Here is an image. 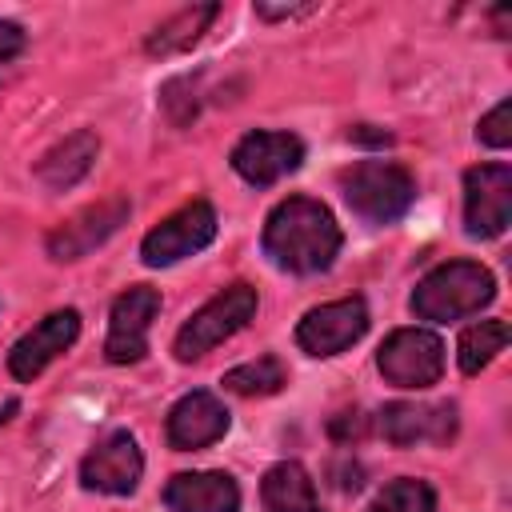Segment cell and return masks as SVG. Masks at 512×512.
Returning a JSON list of instances; mask_svg holds the SVG:
<instances>
[{
  "label": "cell",
  "mask_w": 512,
  "mask_h": 512,
  "mask_svg": "<svg viewBox=\"0 0 512 512\" xmlns=\"http://www.w3.org/2000/svg\"><path fill=\"white\" fill-rule=\"evenodd\" d=\"M340 252V224L312 196H288L268 212L264 256L284 272H324Z\"/></svg>",
  "instance_id": "obj_1"
},
{
  "label": "cell",
  "mask_w": 512,
  "mask_h": 512,
  "mask_svg": "<svg viewBox=\"0 0 512 512\" xmlns=\"http://www.w3.org/2000/svg\"><path fill=\"white\" fill-rule=\"evenodd\" d=\"M492 296H496V280H492V272L484 264H476V260H448V264L432 268L416 284L412 312L420 320L448 324V320L480 312L484 304H492Z\"/></svg>",
  "instance_id": "obj_2"
},
{
  "label": "cell",
  "mask_w": 512,
  "mask_h": 512,
  "mask_svg": "<svg viewBox=\"0 0 512 512\" xmlns=\"http://www.w3.org/2000/svg\"><path fill=\"white\" fill-rule=\"evenodd\" d=\"M340 188H344L348 208L368 224H392L416 200L412 176L392 160H360L356 168L340 176Z\"/></svg>",
  "instance_id": "obj_3"
},
{
  "label": "cell",
  "mask_w": 512,
  "mask_h": 512,
  "mask_svg": "<svg viewBox=\"0 0 512 512\" xmlns=\"http://www.w3.org/2000/svg\"><path fill=\"white\" fill-rule=\"evenodd\" d=\"M256 288L252 284H228L224 292H216L200 312H192V320L176 332V360H200L204 352H212L216 344H224L228 336H236L252 316H256Z\"/></svg>",
  "instance_id": "obj_4"
},
{
  "label": "cell",
  "mask_w": 512,
  "mask_h": 512,
  "mask_svg": "<svg viewBox=\"0 0 512 512\" xmlns=\"http://www.w3.org/2000/svg\"><path fill=\"white\" fill-rule=\"evenodd\" d=\"M376 368L396 388H428L444 372V344L428 328H396L380 344Z\"/></svg>",
  "instance_id": "obj_5"
},
{
  "label": "cell",
  "mask_w": 512,
  "mask_h": 512,
  "mask_svg": "<svg viewBox=\"0 0 512 512\" xmlns=\"http://www.w3.org/2000/svg\"><path fill=\"white\" fill-rule=\"evenodd\" d=\"M216 236V212L208 200H192L184 204L180 212H172L168 220H160L144 244H140V256L148 268H164V264H176L200 248H208Z\"/></svg>",
  "instance_id": "obj_6"
},
{
  "label": "cell",
  "mask_w": 512,
  "mask_h": 512,
  "mask_svg": "<svg viewBox=\"0 0 512 512\" xmlns=\"http://www.w3.org/2000/svg\"><path fill=\"white\" fill-rule=\"evenodd\" d=\"M512 220V168L480 164L464 172V224L472 236H500Z\"/></svg>",
  "instance_id": "obj_7"
},
{
  "label": "cell",
  "mask_w": 512,
  "mask_h": 512,
  "mask_svg": "<svg viewBox=\"0 0 512 512\" xmlns=\"http://www.w3.org/2000/svg\"><path fill=\"white\" fill-rule=\"evenodd\" d=\"M364 332H368V304L360 296H348L304 312V320L296 324V344L308 356H336L352 348Z\"/></svg>",
  "instance_id": "obj_8"
},
{
  "label": "cell",
  "mask_w": 512,
  "mask_h": 512,
  "mask_svg": "<svg viewBox=\"0 0 512 512\" xmlns=\"http://www.w3.org/2000/svg\"><path fill=\"white\" fill-rule=\"evenodd\" d=\"M128 212H132V204H128L124 192H112V196L88 204L84 212H76V216L64 220L60 228H52V236H48V256H52V260H80V256H88L92 248H100V244L128 220Z\"/></svg>",
  "instance_id": "obj_9"
},
{
  "label": "cell",
  "mask_w": 512,
  "mask_h": 512,
  "mask_svg": "<svg viewBox=\"0 0 512 512\" xmlns=\"http://www.w3.org/2000/svg\"><path fill=\"white\" fill-rule=\"evenodd\" d=\"M156 312H160V292L148 284H136L124 296H116L112 316H108L104 356L112 364H136L148 352V328H152Z\"/></svg>",
  "instance_id": "obj_10"
},
{
  "label": "cell",
  "mask_w": 512,
  "mask_h": 512,
  "mask_svg": "<svg viewBox=\"0 0 512 512\" xmlns=\"http://www.w3.org/2000/svg\"><path fill=\"white\" fill-rule=\"evenodd\" d=\"M300 160H304V144L292 132H248L232 148V168L256 188L284 180L288 172L300 168Z\"/></svg>",
  "instance_id": "obj_11"
},
{
  "label": "cell",
  "mask_w": 512,
  "mask_h": 512,
  "mask_svg": "<svg viewBox=\"0 0 512 512\" xmlns=\"http://www.w3.org/2000/svg\"><path fill=\"white\" fill-rule=\"evenodd\" d=\"M380 432L396 448L412 444H448L456 436V404H424V400H396L380 412Z\"/></svg>",
  "instance_id": "obj_12"
},
{
  "label": "cell",
  "mask_w": 512,
  "mask_h": 512,
  "mask_svg": "<svg viewBox=\"0 0 512 512\" xmlns=\"http://www.w3.org/2000/svg\"><path fill=\"white\" fill-rule=\"evenodd\" d=\"M144 472V456L140 444L132 440V432H112L104 436L80 464V480L92 492H108V496H128L136 492Z\"/></svg>",
  "instance_id": "obj_13"
},
{
  "label": "cell",
  "mask_w": 512,
  "mask_h": 512,
  "mask_svg": "<svg viewBox=\"0 0 512 512\" xmlns=\"http://www.w3.org/2000/svg\"><path fill=\"white\" fill-rule=\"evenodd\" d=\"M76 336H80V316H76L72 308L44 316L32 332H24V336L12 344V352H8L12 376H16V380H36L64 348L76 344Z\"/></svg>",
  "instance_id": "obj_14"
},
{
  "label": "cell",
  "mask_w": 512,
  "mask_h": 512,
  "mask_svg": "<svg viewBox=\"0 0 512 512\" xmlns=\"http://www.w3.org/2000/svg\"><path fill=\"white\" fill-rule=\"evenodd\" d=\"M164 432H168V444L176 452L208 448L228 432V408L212 392H188V396H180L172 404Z\"/></svg>",
  "instance_id": "obj_15"
},
{
  "label": "cell",
  "mask_w": 512,
  "mask_h": 512,
  "mask_svg": "<svg viewBox=\"0 0 512 512\" xmlns=\"http://www.w3.org/2000/svg\"><path fill=\"white\" fill-rule=\"evenodd\" d=\"M168 512H236L240 488L228 472H180L164 488Z\"/></svg>",
  "instance_id": "obj_16"
},
{
  "label": "cell",
  "mask_w": 512,
  "mask_h": 512,
  "mask_svg": "<svg viewBox=\"0 0 512 512\" xmlns=\"http://www.w3.org/2000/svg\"><path fill=\"white\" fill-rule=\"evenodd\" d=\"M96 152H100V136L88 132V128H80V132L64 136L56 148H48L36 160V180L44 188H52V192H64V188H72L76 180H84L92 172Z\"/></svg>",
  "instance_id": "obj_17"
},
{
  "label": "cell",
  "mask_w": 512,
  "mask_h": 512,
  "mask_svg": "<svg viewBox=\"0 0 512 512\" xmlns=\"http://www.w3.org/2000/svg\"><path fill=\"white\" fill-rule=\"evenodd\" d=\"M260 496H264V508L268 512H320L312 476L296 460L272 464L264 472V480H260Z\"/></svg>",
  "instance_id": "obj_18"
},
{
  "label": "cell",
  "mask_w": 512,
  "mask_h": 512,
  "mask_svg": "<svg viewBox=\"0 0 512 512\" xmlns=\"http://www.w3.org/2000/svg\"><path fill=\"white\" fill-rule=\"evenodd\" d=\"M216 12H220L216 4H188V8L172 12L164 24L152 28V36H148V52H152V56H172V52L192 48V44L208 32V24L216 20Z\"/></svg>",
  "instance_id": "obj_19"
},
{
  "label": "cell",
  "mask_w": 512,
  "mask_h": 512,
  "mask_svg": "<svg viewBox=\"0 0 512 512\" xmlns=\"http://www.w3.org/2000/svg\"><path fill=\"white\" fill-rule=\"evenodd\" d=\"M504 344H508V324L504 320H480V324L464 328L460 348H456L460 372L476 376L480 368H488L496 360V352H504Z\"/></svg>",
  "instance_id": "obj_20"
},
{
  "label": "cell",
  "mask_w": 512,
  "mask_h": 512,
  "mask_svg": "<svg viewBox=\"0 0 512 512\" xmlns=\"http://www.w3.org/2000/svg\"><path fill=\"white\" fill-rule=\"evenodd\" d=\"M288 384V372L276 356H256L232 372H224V388L236 392V396H272Z\"/></svg>",
  "instance_id": "obj_21"
},
{
  "label": "cell",
  "mask_w": 512,
  "mask_h": 512,
  "mask_svg": "<svg viewBox=\"0 0 512 512\" xmlns=\"http://www.w3.org/2000/svg\"><path fill=\"white\" fill-rule=\"evenodd\" d=\"M368 512H436V492L424 484V480H392L384 484V492L372 500Z\"/></svg>",
  "instance_id": "obj_22"
},
{
  "label": "cell",
  "mask_w": 512,
  "mask_h": 512,
  "mask_svg": "<svg viewBox=\"0 0 512 512\" xmlns=\"http://www.w3.org/2000/svg\"><path fill=\"white\" fill-rule=\"evenodd\" d=\"M476 136L488 144V148H508L512 144V100H500L476 128Z\"/></svg>",
  "instance_id": "obj_23"
},
{
  "label": "cell",
  "mask_w": 512,
  "mask_h": 512,
  "mask_svg": "<svg viewBox=\"0 0 512 512\" xmlns=\"http://www.w3.org/2000/svg\"><path fill=\"white\" fill-rule=\"evenodd\" d=\"M328 432H332V440H340V444H344V440H360V436L368 432V416L356 412V408H352V412H340V416L328 420Z\"/></svg>",
  "instance_id": "obj_24"
},
{
  "label": "cell",
  "mask_w": 512,
  "mask_h": 512,
  "mask_svg": "<svg viewBox=\"0 0 512 512\" xmlns=\"http://www.w3.org/2000/svg\"><path fill=\"white\" fill-rule=\"evenodd\" d=\"M316 4H256L260 20H292V16H308Z\"/></svg>",
  "instance_id": "obj_25"
},
{
  "label": "cell",
  "mask_w": 512,
  "mask_h": 512,
  "mask_svg": "<svg viewBox=\"0 0 512 512\" xmlns=\"http://www.w3.org/2000/svg\"><path fill=\"white\" fill-rule=\"evenodd\" d=\"M24 48V28L12 20H0V60H12Z\"/></svg>",
  "instance_id": "obj_26"
},
{
  "label": "cell",
  "mask_w": 512,
  "mask_h": 512,
  "mask_svg": "<svg viewBox=\"0 0 512 512\" xmlns=\"http://www.w3.org/2000/svg\"><path fill=\"white\" fill-rule=\"evenodd\" d=\"M348 140H356V144H392V136L384 132V128H372V124H356L352 132H348Z\"/></svg>",
  "instance_id": "obj_27"
}]
</instances>
